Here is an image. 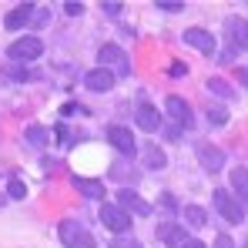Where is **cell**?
Wrapping results in <instances>:
<instances>
[{"label": "cell", "instance_id": "6da1fadb", "mask_svg": "<svg viewBox=\"0 0 248 248\" xmlns=\"http://www.w3.org/2000/svg\"><path fill=\"white\" fill-rule=\"evenodd\" d=\"M97 61H101V67H108L114 78H127L131 74V64H127V54H124L118 44H104L101 50H97Z\"/></svg>", "mask_w": 248, "mask_h": 248}, {"label": "cell", "instance_id": "7a4b0ae2", "mask_svg": "<svg viewBox=\"0 0 248 248\" xmlns=\"http://www.w3.org/2000/svg\"><path fill=\"white\" fill-rule=\"evenodd\" d=\"M7 54H10V61L14 64H24V61H37L44 54V41L41 37H20V41H14L7 47Z\"/></svg>", "mask_w": 248, "mask_h": 248}, {"label": "cell", "instance_id": "3957f363", "mask_svg": "<svg viewBox=\"0 0 248 248\" xmlns=\"http://www.w3.org/2000/svg\"><path fill=\"white\" fill-rule=\"evenodd\" d=\"M211 202H215V208H218V215H221L225 221H232V225H238V221L245 218V211H242V205H238V198H235L232 191H225V188H218V191L211 195Z\"/></svg>", "mask_w": 248, "mask_h": 248}, {"label": "cell", "instance_id": "277c9868", "mask_svg": "<svg viewBox=\"0 0 248 248\" xmlns=\"http://www.w3.org/2000/svg\"><path fill=\"white\" fill-rule=\"evenodd\" d=\"M61 242L67 248H94L91 232L84 225H78V221H61Z\"/></svg>", "mask_w": 248, "mask_h": 248}, {"label": "cell", "instance_id": "5b68a950", "mask_svg": "<svg viewBox=\"0 0 248 248\" xmlns=\"http://www.w3.org/2000/svg\"><path fill=\"white\" fill-rule=\"evenodd\" d=\"M165 111L171 114L174 127H185V131H188V127L195 124V118H191V108H188V101H181L178 94H171V97L165 101Z\"/></svg>", "mask_w": 248, "mask_h": 248}, {"label": "cell", "instance_id": "8992f818", "mask_svg": "<svg viewBox=\"0 0 248 248\" xmlns=\"http://www.w3.org/2000/svg\"><path fill=\"white\" fill-rule=\"evenodd\" d=\"M101 221H104V228H111V232H127L131 228V215L118 205H101Z\"/></svg>", "mask_w": 248, "mask_h": 248}, {"label": "cell", "instance_id": "52a82bcc", "mask_svg": "<svg viewBox=\"0 0 248 248\" xmlns=\"http://www.w3.org/2000/svg\"><path fill=\"white\" fill-rule=\"evenodd\" d=\"M225 31H228V41L235 50H248V20L245 17H225Z\"/></svg>", "mask_w": 248, "mask_h": 248}, {"label": "cell", "instance_id": "ba28073f", "mask_svg": "<svg viewBox=\"0 0 248 248\" xmlns=\"http://www.w3.org/2000/svg\"><path fill=\"white\" fill-rule=\"evenodd\" d=\"M108 141H111L121 155H134V151H138V141H134V134H131L124 124H111V127H108Z\"/></svg>", "mask_w": 248, "mask_h": 248}, {"label": "cell", "instance_id": "9c48e42d", "mask_svg": "<svg viewBox=\"0 0 248 248\" xmlns=\"http://www.w3.org/2000/svg\"><path fill=\"white\" fill-rule=\"evenodd\" d=\"M34 17H37V3H20V7H14V10L3 17V24H7L10 31H20V27L34 24Z\"/></svg>", "mask_w": 248, "mask_h": 248}, {"label": "cell", "instance_id": "30bf717a", "mask_svg": "<svg viewBox=\"0 0 248 248\" xmlns=\"http://www.w3.org/2000/svg\"><path fill=\"white\" fill-rule=\"evenodd\" d=\"M84 87H87V91H97V94H108V91L114 87V74H111L108 67H94V71L84 74Z\"/></svg>", "mask_w": 248, "mask_h": 248}, {"label": "cell", "instance_id": "8fae6325", "mask_svg": "<svg viewBox=\"0 0 248 248\" xmlns=\"http://www.w3.org/2000/svg\"><path fill=\"white\" fill-rule=\"evenodd\" d=\"M118 208H124L127 215H151V205L141 202L131 188H121V191H118Z\"/></svg>", "mask_w": 248, "mask_h": 248}, {"label": "cell", "instance_id": "7c38bea8", "mask_svg": "<svg viewBox=\"0 0 248 248\" xmlns=\"http://www.w3.org/2000/svg\"><path fill=\"white\" fill-rule=\"evenodd\" d=\"M158 242H165L168 248H181L188 238H185V228L178 221H165V225H158Z\"/></svg>", "mask_w": 248, "mask_h": 248}, {"label": "cell", "instance_id": "4fadbf2b", "mask_svg": "<svg viewBox=\"0 0 248 248\" xmlns=\"http://www.w3.org/2000/svg\"><path fill=\"white\" fill-rule=\"evenodd\" d=\"M134 121L141 131H148V134H155L158 127H161V114H158V108H151V104H138V114H134Z\"/></svg>", "mask_w": 248, "mask_h": 248}, {"label": "cell", "instance_id": "5bb4252c", "mask_svg": "<svg viewBox=\"0 0 248 248\" xmlns=\"http://www.w3.org/2000/svg\"><path fill=\"white\" fill-rule=\"evenodd\" d=\"M198 158H202V168L211 171V174L225 168V151L215 148V144H202V148H198Z\"/></svg>", "mask_w": 248, "mask_h": 248}, {"label": "cell", "instance_id": "9a60e30c", "mask_svg": "<svg viewBox=\"0 0 248 248\" xmlns=\"http://www.w3.org/2000/svg\"><path fill=\"white\" fill-rule=\"evenodd\" d=\"M185 44H191V47H198L202 54H215V37L208 34V31H202V27H188L185 31Z\"/></svg>", "mask_w": 248, "mask_h": 248}, {"label": "cell", "instance_id": "2e32d148", "mask_svg": "<svg viewBox=\"0 0 248 248\" xmlns=\"http://www.w3.org/2000/svg\"><path fill=\"white\" fill-rule=\"evenodd\" d=\"M71 185L81 191L84 198H104V185H101V181H94V178H78V174H74V178H71Z\"/></svg>", "mask_w": 248, "mask_h": 248}, {"label": "cell", "instance_id": "e0dca14e", "mask_svg": "<svg viewBox=\"0 0 248 248\" xmlns=\"http://www.w3.org/2000/svg\"><path fill=\"white\" fill-rule=\"evenodd\" d=\"M141 161H144V168H158V171H161V168L168 165L165 151H161L158 144H151V141H148V144L141 148Z\"/></svg>", "mask_w": 248, "mask_h": 248}, {"label": "cell", "instance_id": "ac0fdd59", "mask_svg": "<svg viewBox=\"0 0 248 248\" xmlns=\"http://www.w3.org/2000/svg\"><path fill=\"white\" fill-rule=\"evenodd\" d=\"M232 188L238 191L242 205H248V168H235L232 171Z\"/></svg>", "mask_w": 248, "mask_h": 248}, {"label": "cell", "instance_id": "d6986e66", "mask_svg": "<svg viewBox=\"0 0 248 248\" xmlns=\"http://www.w3.org/2000/svg\"><path fill=\"white\" fill-rule=\"evenodd\" d=\"M205 87L211 91V94H215V97H221V101H232V97H235L232 84H228V81H221V78H211V81H208Z\"/></svg>", "mask_w": 248, "mask_h": 248}, {"label": "cell", "instance_id": "ffe728a7", "mask_svg": "<svg viewBox=\"0 0 248 248\" xmlns=\"http://www.w3.org/2000/svg\"><path fill=\"white\" fill-rule=\"evenodd\" d=\"M181 215H185V221H188L191 228H202V225H208V211H205V208H198V205H188Z\"/></svg>", "mask_w": 248, "mask_h": 248}, {"label": "cell", "instance_id": "44dd1931", "mask_svg": "<svg viewBox=\"0 0 248 248\" xmlns=\"http://www.w3.org/2000/svg\"><path fill=\"white\" fill-rule=\"evenodd\" d=\"M47 138H50V131L41 127V124H31V127H27V141H31V144H47Z\"/></svg>", "mask_w": 248, "mask_h": 248}, {"label": "cell", "instance_id": "7402d4cb", "mask_svg": "<svg viewBox=\"0 0 248 248\" xmlns=\"http://www.w3.org/2000/svg\"><path fill=\"white\" fill-rule=\"evenodd\" d=\"M7 195H10V198H17V202H20V198H24V195H27V185H24V181H20V178H10V185H7Z\"/></svg>", "mask_w": 248, "mask_h": 248}, {"label": "cell", "instance_id": "603a6c76", "mask_svg": "<svg viewBox=\"0 0 248 248\" xmlns=\"http://www.w3.org/2000/svg\"><path fill=\"white\" fill-rule=\"evenodd\" d=\"M208 124H228V111L225 108H208Z\"/></svg>", "mask_w": 248, "mask_h": 248}, {"label": "cell", "instance_id": "cb8c5ba5", "mask_svg": "<svg viewBox=\"0 0 248 248\" xmlns=\"http://www.w3.org/2000/svg\"><path fill=\"white\" fill-rule=\"evenodd\" d=\"M111 248H141V242H138V238H121V235H118V238L111 242Z\"/></svg>", "mask_w": 248, "mask_h": 248}, {"label": "cell", "instance_id": "d4e9b609", "mask_svg": "<svg viewBox=\"0 0 248 248\" xmlns=\"http://www.w3.org/2000/svg\"><path fill=\"white\" fill-rule=\"evenodd\" d=\"M155 7H161V10H171V14H174V10H185V3H181V0H158Z\"/></svg>", "mask_w": 248, "mask_h": 248}, {"label": "cell", "instance_id": "484cf974", "mask_svg": "<svg viewBox=\"0 0 248 248\" xmlns=\"http://www.w3.org/2000/svg\"><path fill=\"white\" fill-rule=\"evenodd\" d=\"M101 7H104L111 17H121V7H124V3H118V0H108V3H101Z\"/></svg>", "mask_w": 248, "mask_h": 248}, {"label": "cell", "instance_id": "4316f807", "mask_svg": "<svg viewBox=\"0 0 248 248\" xmlns=\"http://www.w3.org/2000/svg\"><path fill=\"white\" fill-rule=\"evenodd\" d=\"M64 10H67V14H71V17H81L84 3H78V0H67V3H64Z\"/></svg>", "mask_w": 248, "mask_h": 248}, {"label": "cell", "instance_id": "83f0119b", "mask_svg": "<svg viewBox=\"0 0 248 248\" xmlns=\"http://www.w3.org/2000/svg\"><path fill=\"white\" fill-rule=\"evenodd\" d=\"M61 114H64V118H74V114H84V108H81V104H64Z\"/></svg>", "mask_w": 248, "mask_h": 248}, {"label": "cell", "instance_id": "f1b7e54d", "mask_svg": "<svg viewBox=\"0 0 248 248\" xmlns=\"http://www.w3.org/2000/svg\"><path fill=\"white\" fill-rule=\"evenodd\" d=\"M215 248H235V242H232L228 235H218V238H215Z\"/></svg>", "mask_w": 248, "mask_h": 248}, {"label": "cell", "instance_id": "f546056e", "mask_svg": "<svg viewBox=\"0 0 248 248\" xmlns=\"http://www.w3.org/2000/svg\"><path fill=\"white\" fill-rule=\"evenodd\" d=\"M54 134H57V138H61V144H71V141H67V138H71V134H67V127H64V124H57V127H54Z\"/></svg>", "mask_w": 248, "mask_h": 248}, {"label": "cell", "instance_id": "4dcf8cb0", "mask_svg": "<svg viewBox=\"0 0 248 248\" xmlns=\"http://www.w3.org/2000/svg\"><path fill=\"white\" fill-rule=\"evenodd\" d=\"M181 248H208V245H205V242H198V238H188Z\"/></svg>", "mask_w": 248, "mask_h": 248}, {"label": "cell", "instance_id": "1f68e13d", "mask_svg": "<svg viewBox=\"0 0 248 248\" xmlns=\"http://www.w3.org/2000/svg\"><path fill=\"white\" fill-rule=\"evenodd\" d=\"M185 74V64H171V78H181Z\"/></svg>", "mask_w": 248, "mask_h": 248}, {"label": "cell", "instance_id": "d6a6232c", "mask_svg": "<svg viewBox=\"0 0 248 248\" xmlns=\"http://www.w3.org/2000/svg\"><path fill=\"white\" fill-rule=\"evenodd\" d=\"M238 81H242V84L248 87V67H242V71H238Z\"/></svg>", "mask_w": 248, "mask_h": 248}, {"label": "cell", "instance_id": "836d02e7", "mask_svg": "<svg viewBox=\"0 0 248 248\" xmlns=\"http://www.w3.org/2000/svg\"><path fill=\"white\" fill-rule=\"evenodd\" d=\"M0 205H3V198H0Z\"/></svg>", "mask_w": 248, "mask_h": 248}, {"label": "cell", "instance_id": "e575fe53", "mask_svg": "<svg viewBox=\"0 0 248 248\" xmlns=\"http://www.w3.org/2000/svg\"><path fill=\"white\" fill-rule=\"evenodd\" d=\"M245 248H248V242H245Z\"/></svg>", "mask_w": 248, "mask_h": 248}]
</instances>
